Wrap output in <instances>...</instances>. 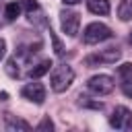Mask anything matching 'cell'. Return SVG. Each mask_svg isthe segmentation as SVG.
Listing matches in <instances>:
<instances>
[{
	"label": "cell",
	"mask_w": 132,
	"mask_h": 132,
	"mask_svg": "<svg viewBox=\"0 0 132 132\" xmlns=\"http://www.w3.org/2000/svg\"><path fill=\"white\" fill-rule=\"evenodd\" d=\"M109 126L116 130H130L132 128V111L124 105H118L109 116Z\"/></svg>",
	"instance_id": "cell-4"
},
{
	"label": "cell",
	"mask_w": 132,
	"mask_h": 132,
	"mask_svg": "<svg viewBox=\"0 0 132 132\" xmlns=\"http://www.w3.org/2000/svg\"><path fill=\"white\" fill-rule=\"evenodd\" d=\"M4 54H6V41L0 37V60L4 58Z\"/></svg>",
	"instance_id": "cell-20"
},
{
	"label": "cell",
	"mask_w": 132,
	"mask_h": 132,
	"mask_svg": "<svg viewBox=\"0 0 132 132\" xmlns=\"http://www.w3.org/2000/svg\"><path fill=\"white\" fill-rule=\"evenodd\" d=\"M118 76L122 80H130L132 78V62H126V64L118 66Z\"/></svg>",
	"instance_id": "cell-14"
},
{
	"label": "cell",
	"mask_w": 132,
	"mask_h": 132,
	"mask_svg": "<svg viewBox=\"0 0 132 132\" xmlns=\"http://www.w3.org/2000/svg\"><path fill=\"white\" fill-rule=\"evenodd\" d=\"M78 25H80V16L74 10H62L60 12V27L68 37H74L78 33Z\"/></svg>",
	"instance_id": "cell-6"
},
{
	"label": "cell",
	"mask_w": 132,
	"mask_h": 132,
	"mask_svg": "<svg viewBox=\"0 0 132 132\" xmlns=\"http://www.w3.org/2000/svg\"><path fill=\"white\" fill-rule=\"evenodd\" d=\"M6 130H31V126L21 120V118H14V116H6Z\"/></svg>",
	"instance_id": "cell-10"
},
{
	"label": "cell",
	"mask_w": 132,
	"mask_h": 132,
	"mask_svg": "<svg viewBox=\"0 0 132 132\" xmlns=\"http://www.w3.org/2000/svg\"><path fill=\"white\" fill-rule=\"evenodd\" d=\"M37 130H54V122L50 118H43L39 124H37Z\"/></svg>",
	"instance_id": "cell-18"
},
{
	"label": "cell",
	"mask_w": 132,
	"mask_h": 132,
	"mask_svg": "<svg viewBox=\"0 0 132 132\" xmlns=\"http://www.w3.org/2000/svg\"><path fill=\"white\" fill-rule=\"evenodd\" d=\"M21 6L27 10V14H31V12H37V10H39L37 0H21Z\"/></svg>",
	"instance_id": "cell-16"
},
{
	"label": "cell",
	"mask_w": 132,
	"mask_h": 132,
	"mask_svg": "<svg viewBox=\"0 0 132 132\" xmlns=\"http://www.w3.org/2000/svg\"><path fill=\"white\" fill-rule=\"evenodd\" d=\"M62 2H64V4H70V6H72V4H78L80 0H62Z\"/></svg>",
	"instance_id": "cell-21"
},
{
	"label": "cell",
	"mask_w": 132,
	"mask_h": 132,
	"mask_svg": "<svg viewBox=\"0 0 132 132\" xmlns=\"http://www.w3.org/2000/svg\"><path fill=\"white\" fill-rule=\"evenodd\" d=\"M87 8L93 12V14H109V2L107 0H87Z\"/></svg>",
	"instance_id": "cell-8"
},
{
	"label": "cell",
	"mask_w": 132,
	"mask_h": 132,
	"mask_svg": "<svg viewBox=\"0 0 132 132\" xmlns=\"http://www.w3.org/2000/svg\"><path fill=\"white\" fill-rule=\"evenodd\" d=\"M6 97H8V93H0V101H6Z\"/></svg>",
	"instance_id": "cell-22"
},
{
	"label": "cell",
	"mask_w": 132,
	"mask_h": 132,
	"mask_svg": "<svg viewBox=\"0 0 132 132\" xmlns=\"http://www.w3.org/2000/svg\"><path fill=\"white\" fill-rule=\"evenodd\" d=\"M87 87H89V91L95 93V95H109V93L113 91V78H111L109 74H97V76L89 78Z\"/></svg>",
	"instance_id": "cell-5"
},
{
	"label": "cell",
	"mask_w": 132,
	"mask_h": 132,
	"mask_svg": "<svg viewBox=\"0 0 132 132\" xmlns=\"http://www.w3.org/2000/svg\"><path fill=\"white\" fill-rule=\"evenodd\" d=\"M52 66H54V64H52V60H41L39 64H35V66L29 70V76H31V78H39V76L47 74Z\"/></svg>",
	"instance_id": "cell-9"
},
{
	"label": "cell",
	"mask_w": 132,
	"mask_h": 132,
	"mask_svg": "<svg viewBox=\"0 0 132 132\" xmlns=\"http://www.w3.org/2000/svg\"><path fill=\"white\" fill-rule=\"evenodd\" d=\"M122 91L126 97H132V78L130 80H122Z\"/></svg>",
	"instance_id": "cell-19"
},
{
	"label": "cell",
	"mask_w": 132,
	"mask_h": 132,
	"mask_svg": "<svg viewBox=\"0 0 132 132\" xmlns=\"http://www.w3.org/2000/svg\"><path fill=\"white\" fill-rule=\"evenodd\" d=\"M6 72H8L12 78H19V76H21V70H19V60H16V56H14V58H10V60L6 62Z\"/></svg>",
	"instance_id": "cell-13"
},
{
	"label": "cell",
	"mask_w": 132,
	"mask_h": 132,
	"mask_svg": "<svg viewBox=\"0 0 132 132\" xmlns=\"http://www.w3.org/2000/svg\"><path fill=\"white\" fill-rule=\"evenodd\" d=\"M21 95L25 97V99H29V101H33V103H43L45 101V87L41 85V82H27L23 89H21Z\"/></svg>",
	"instance_id": "cell-7"
},
{
	"label": "cell",
	"mask_w": 132,
	"mask_h": 132,
	"mask_svg": "<svg viewBox=\"0 0 132 132\" xmlns=\"http://www.w3.org/2000/svg\"><path fill=\"white\" fill-rule=\"evenodd\" d=\"M50 37H52V43H54V52H56V56H64V45L60 43V39H58L56 33L52 31V27H50Z\"/></svg>",
	"instance_id": "cell-15"
},
{
	"label": "cell",
	"mask_w": 132,
	"mask_h": 132,
	"mask_svg": "<svg viewBox=\"0 0 132 132\" xmlns=\"http://www.w3.org/2000/svg\"><path fill=\"white\" fill-rule=\"evenodd\" d=\"M21 10H23L21 2H8V4H6V8H4V14H6V19H8V21H14V19L21 14Z\"/></svg>",
	"instance_id": "cell-12"
},
{
	"label": "cell",
	"mask_w": 132,
	"mask_h": 132,
	"mask_svg": "<svg viewBox=\"0 0 132 132\" xmlns=\"http://www.w3.org/2000/svg\"><path fill=\"white\" fill-rule=\"evenodd\" d=\"M111 29L103 23H89L82 31V41L87 45H93V43H101V41H107L111 39Z\"/></svg>",
	"instance_id": "cell-2"
},
{
	"label": "cell",
	"mask_w": 132,
	"mask_h": 132,
	"mask_svg": "<svg viewBox=\"0 0 132 132\" xmlns=\"http://www.w3.org/2000/svg\"><path fill=\"white\" fill-rule=\"evenodd\" d=\"M130 43H132V33H130Z\"/></svg>",
	"instance_id": "cell-23"
},
{
	"label": "cell",
	"mask_w": 132,
	"mask_h": 132,
	"mask_svg": "<svg viewBox=\"0 0 132 132\" xmlns=\"http://www.w3.org/2000/svg\"><path fill=\"white\" fill-rule=\"evenodd\" d=\"M118 16H120V21H130L132 19V0H120Z\"/></svg>",
	"instance_id": "cell-11"
},
{
	"label": "cell",
	"mask_w": 132,
	"mask_h": 132,
	"mask_svg": "<svg viewBox=\"0 0 132 132\" xmlns=\"http://www.w3.org/2000/svg\"><path fill=\"white\" fill-rule=\"evenodd\" d=\"M122 58V52L118 47H105L97 54H91L85 58V64L89 68H95V66H101V64H116L118 60Z\"/></svg>",
	"instance_id": "cell-3"
},
{
	"label": "cell",
	"mask_w": 132,
	"mask_h": 132,
	"mask_svg": "<svg viewBox=\"0 0 132 132\" xmlns=\"http://www.w3.org/2000/svg\"><path fill=\"white\" fill-rule=\"evenodd\" d=\"M74 80V70L68 66V64H60L52 70V76H50V85L56 93H64Z\"/></svg>",
	"instance_id": "cell-1"
},
{
	"label": "cell",
	"mask_w": 132,
	"mask_h": 132,
	"mask_svg": "<svg viewBox=\"0 0 132 132\" xmlns=\"http://www.w3.org/2000/svg\"><path fill=\"white\" fill-rule=\"evenodd\" d=\"M78 99H80L78 103H80V105H85V107H93V109H101V107H103V103H101V101H89V97H82V95H80Z\"/></svg>",
	"instance_id": "cell-17"
}]
</instances>
